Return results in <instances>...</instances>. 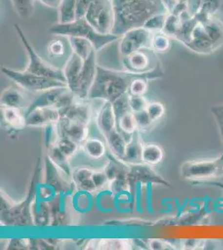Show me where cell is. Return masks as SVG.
<instances>
[{"label":"cell","instance_id":"cell-14","mask_svg":"<svg viewBox=\"0 0 223 250\" xmlns=\"http://www.w3.org/2000/svg\"><path fill=\"white\" fill-rule=\"evenodd\" d=\"M26 115L27 127H47L57 125L61 119L60 109L54 107L36 108L28 112Z\"/></svg>","mask_w":223,"mask_h":250},{"label":"cell","instance_id":"cell-29","mask_svg":"<svg viewBox=\"0 0 223 250\" xmlns=\"http://www.w3.org/2000/svg\"><path fill=\"white\" fill-rule=\"evenodd\" d=\"M47 149H48L47 156L50 159L52 162L59 168H61L62 171H64L69 176L72 177L73 171L71 169L70 165H69V159L62 154L56 144H54L53 146Z\"/></svg>","mask_w":223,"mask_h":250},{"label":"cell","instance_id":"cell-26","mask_svg":"<svg viewBox=\"0 0 223 250\" xmlns=\"http://www.w3.org/2000/svg\"><path fill=\"white\" fill-rule=\"evenodd\" d=\"M24 102V96L20 89L9 87L1 94L0 105L2 107H12V108H21Z\"/></svg>","mask_w":223,"mask_h":250},{"label":"cell","instance_id":"cell-28","mask_svg":"<svg viewBox=\"0 0 223 250\" xmlns=\"http://www.w3.org/2000/svg\"><path fill=\"white\" fill-rule=\"evenodd\" d=\"M70 43L72 51L78 54L82 60H87L94 50L90 41L79 37H67Z\"/></svg>","mask_w":223,"mask_h":250},{"label":"cell","instance_id":"cell-23","mask_svg":"<svg viewBox=\"0 0 223 250\" xmlns=\"http://www.w3.org/2000/svg\"><path fill=\"white\" fill-rule=\"evenodd\" d=\"M88 250H127L133 249V243L130 239H102L98 241L94 240L88 245Z\"/></svg>","mask_w":223,"mask_h":250},{"label":"cell","instance_id":"cell-43","mask_svg":"<svg viewBox=\"0 0 223 250\" xmlns=\"http://www.w3.org/2000/svg\"><path fill=\"white\" fill-rule=\"evenodd\" d=\"M109 225H126V226H150L153 225V223L149 221H146L143 219H127V220H117L109 223Z\"/></svg>","mask_w":223,"mask_h":250},{"label":"cell","instance_id":"cell-7","mask_svg":"<svg viewBox=\"0 0 223 250\" xmlns=\"http://www.w3.org/2000/svg\"><path fill=\"white\" fill-rule=\"evenodd\" d=\"M2 72L7 77L13 80L20 88L27 91L42 93L48 89L60 87H68L67 83L60 80L50 78L42 77L40 75L24 71H18L12 68L3 67Z\"/></svg>","mask_w":223,"mask_h":250},{"label":"cell","instance_id":"cell-40","mask_svg":"<svg viewBox=\"0 0 223 250\" xmlns=\"http://www.w3.org/2000/svg\"><path fill=\"white\" fill-rule=\"evenodd\" d=\"M93 180L98 190L107 187L110 183L109 179L107 178V174L105 173L103 170L94 171L93 174Z\"/></svg>","mask_w":223,"mask_h":250},{"label":"cell","instance_id":"cell-10","mask_svg":"<svg viewBox=\"0 0 223 250\" xmlns=\"http://www.w3.org/2000/svg\"><path fill=\"white\" fill-rule=\"evenodd\" d=\"M45 184L55 193L65 195L76 188L72 177L54 165L48 156L45 158Z\"/></svg>","mask_w":223,"mask_h":250},{"label":"cell","instance_id":"cell-38","mask_svg":"<svg viewBox=\"0 0 223 250\" xmlns=\"http://www.w3.org/2000/svg\"><path fill=\"white\" fill-rule=\"evenodd\" d=\"M148 104L149 102L145 99L144 96H135L128 94V104L133 113L146 110Z\"/></svg>","mask_w":223,"mask_h":250},{"label":"cell","instance_id":"cell-5","mask_svg":"<svg viewBox=\"0 0 223 250\" xmlns=\"http://www.w3.org/2000/svg\"><path fill=\"white\" fill-rule=\"evenodd\" d=\"M180 173L182 179L195 184L220 179L223 176V154L213 159L185 162L182 165Z\"/></svg>","mask_w":223,"mask_h":250},{"label":"cell","instance_id":"cell-8","mask_svg":"<svg viewBox=\"0 0 223 250\" xmlns=\"http://www.w3.org/2000/svg\"><path fill=\"white\" fill-rule=\"evenodd\" d=\"M84 18L99 34H112L114 25L112 0H94Z\"/></svg>","mask_w":223,"mask_h":250},{"label":"cell","instance_id":"cell-22","mask_svg":"<svg viewBox=\"0 0 223 250\" xmlns=\"http://www.w3.org/2000/svg\"><path fill=\"white\" fill-rule=\"evenodd\" d=\"M108 148L111 154L117 159L123 160L126 154V148H127V140L124 135L117 128L116 130L112 132L109 135L105 138Z\"/></svg>","mask_w":223,"mask_h":250},{"label":"cell","instance_id":"cell-12","mask_svg":"<svg viewBox=\"0 0 223 250\" xmlns=\"http://www.w3.org/2000/svg\"><path fill=\"white\" fill-rule=\"evenodd\" d=\"M155 54L156 52L152 48H142L125 57H122V62L125 70L138 74L146 73L156 67H153L152 64L153 60H155Z\"/></svg>","mask_w":223,"mask_h":250},{"label":"cell","instance_id":"cell-36","mask_svg":"<svg viewBox=\"0 0 223 250\" xmlns=\"http://www.w3.org/2000/svg\"><path fill=\"white\" fill-rule=\"evenodd\" d=\"M148 81L145 78H137L131 82L128 94L135 96H144L148 88Z\"/></svg>","mask_w":223,"mask_h":250},{"label":"cell","instance_id":"cell-2","mask_svg":"<svg viewBox=\"0 0 223 250\" xmlns=\"http://www.w3.org/2000/svg\"><path fill=\"white\" fill-rule=\"evenodd\" d=\"M112 4L114 12L112 34L119 38L129 30L143 27L153 15L168 12L166 6L147 0H112Z\"/></svg>","mask_w":223,"mask_h":250},{"label":"cell","instance_id":"cell-16","mask_svg":"<svg viewBox=\"0 0 223 250\" xmlns=\"http://www.w3.org/2000/svg\"><path fill=\"white\" fill-rule=\"evenodd\" d=\"M97 126L103 138L118 128V118L113 104L109 101H102L96 117Z\"/></svg>","mask_w":223,"mask_h":250},{"label":"cell","instance_id":"cell-42","mask_svg":"<svg viewBox=\"0 0 223 250\" xmlns=\"http://www.w3.org/2000/svg\"><path fill=\"white\" fill-rule=\"evenodd\" d=\"M94 0H76L77 20L84 18L88 8Z\"/></svg>","mask_w":223,"mask_h":250},{"label":"cell","instance_id":"cell-19","mask_svg":"<svg viewBox=\"0 0 223 250\" xmlns=\"http://www.w3.org/2000/svg\"><path fill=\"white\" fill-rule=\"evenodd\" d=\"M93 173L94 170L88 167H79L73 171L72 179L75 185V187L80 192L93 193L98 190L93 183Z\"/></svg>","mask_w":223,"mask_h":250},{"label":"cell","instance_id":"cell-17","mask_svg":"<svg viewBox=\"0 0 223 250\" xmlns=\"http://www.w3.org/2000/svg\"><path fill=\"white\" fill-rule=\"evenodd\" d=\"M83 62L84 60L82 58L79 57L78 54L72 51V54L66 61L64 68H62L68 88L74 94L77 91L79 76L82 72Z\"/></svg>","mask_w":223,"mask_h":250},{"label":"cell","instance_id":"cell-6","mask_svg":"<svg viewBox=\"0 0 223 250\" xmlns=\"http://www.w3.org/2000/svg\"><path fill=\"white\" fill-rule=\"evenodd\" d=\"M14 28L20 38L21 43H23V47L25 48L26 53L28 54V64L24 71L66 83L63 70L58 67L51 65L50 63L46 62L40 57L26 37L23 29L18 23L14 24Z\"/></svg>","mask_w":223,"mask_h":250},{"label":"cell","instance_id":"cell-1","mask_svg":"<svg viewBox=\"0 0 223 250\" xmlns=\"http://www.w3.org/2000/svg\"><path fill=\"white\" fill-rule=\"evenodd\" d=\"M164 72L161 63L158 62L155 68L146 73H133L123 70H113L98 66L96 80L91 88L88 100L109 101L112 104L128 94L131 82L137 78H145L148 80L163 77Z\"/></svg>","mask_w":223,"mask_h":250},{"label":"cell","instance_id":"cell-27","mask_svg":"<svg viewBox=\"0 0 223 250\" xmlns=\"http://www.w3.org/2000/svg\"><path fill=\"white\" fill-rule=\"evenodd\" d=\"M118 128L122 134L124 135L127 142L136 131L139 130L134 114L132 111H129L119 117L118 119Z\"/></svg>","mask_w":223,"mask_h":250},{"label":"cell","instance_id":"cell-11","mask_svg":"<svg viewBox=\"0 0 223 250\" xmlns=\"http://www.w3.org/2000/svg\"><path fill=\"white\" fill-rule=\"evenodd\" d=\"M128 180L130 183L131 188L134 187L139 184H151L171 187L170 183L160 175L153 166L146 165L144 163L129 165Z\"/></svg>","mask_w":223,"mask_h":250},{"label":"cell","instance_id":"cell-37","mask_svg":"<svg viewBox=\"0 0 223 250\" xmlns=\"http://www.w3.org/2000/svg\"><path fill=\"white\" fill-rule=\"evenodd\" d=\"M146 111H147L151 120L153 121V123H155L158 120H161L162 118L163 117L165 112H166V108H165L163 104H162L161 102L153 101V102H149Z\"/></svg>","mask_w":223,"mask_h":250},{"label":"cell","instance_id":"cell-15","mask_svg":"<svg viewBox=\"0 0 223 250\" xmlns=\"http://www.w3.org/2000/svg\"><path fill=\"white\" fill-rule=\"evenodd\" d=\"M56 126L60 136L68 137L79 145H82L88 138V124L82 121L60 119Z\"/></svg>","mask_w":223,"mask_h":250},{"label":"cell","instance_id":"cell-44","mask_svg":"<svg viewBox=\"0 0 223 250\" xmlns=\"http://www.w3.org/2000/svg\"><path fill=\"white\" fill-rule=\"evenodd\" d=\"M212 113L220 131L221 137L223 142V104L212 107Z\"/></svg>","mask_w":223,"mask_h":250},{"label":"cell","instance_id":"cell-31","mask_svg":"<svg viewBox=\"0 0 223 250\" xmlns=\"http://www.w3.org/2000/svg\"><path fill=\"white\" fill-rule=\"evenodd\" d=\"M60 39L51 40L48 45V54L53 59H60L65 55L68 51V48L70 46L69 41L65 42L62 40V36H60Z\"/></svg>","mask_w":223,"mask_h":250},{"label":"cell","instance_id":"cell-24","mask_svg":"<svg viewBox=\"0 0 223 250\" xmlns=\"http://www.w3.org/2000/svg\"><path fill=\"white\" fill-rule=\"evenodd\" d=\"M164 156L165 152L161 145L156 143H144L142 152V163L154 167L162 162Z\"/></svg>","mask_w":223,"mask_h":250},{"label":"cell","instance_id":"cell-4","mask_svg":"<svg viewBox=\"0 0 223 250\" xmlns=\"http://www.w3.org/2000/svg\"><path fill=\"white\" fill-rule=\"evenodd\" d=\"M49 32L57 36L79 37L88 40L97 52L100 51L105 46L110 44L120 38L113 34H101L93 29L85 20V18L75 20L69 23H60L52 26Z\"/></svg>","mask_w":223,"mask_h":250},{"label":"cell","instance_id":"cell-13","mask_svg":"<svg viewBox=\"0 0 223 250\" xmlns=\"http://www.w3.org/2000/svg\"><path fill=\"white\" fill-rule=\"evenodd\" d=\"M98 66L97 51L94 49L89 57L84 60L82 72L79 76L78 88L75 93V95L79 100H88V94L96 80Z\"/></svg>","mask_w":223,"mask_h":250},{"label":"cell","instance_id":"cell-47","mask_svg":"<svg viewBox=\"0 0 223 250\" xmlns=\"http://www.w3.org/2000/svg\"><path fill=\"white\" fill-rule=\"evenodd\" d=\"M162 1L167 8V11H174L178 3L181 2V0H162Z\"/></svg>","mask_w":223,"mask_h":250},{"label":"cell","instance_id":"cell-3","mask_svg":"<svg viewBox=\"0 0 223 250\" xmlns=\"http://www.w3.org/2000/svg\"><path fill=\"white\" fill-rule=\"evenodd\" d=\"M41 178V165L38 161L28 193L23 201L14 203L1 192V221L11 227H26L34 225L33 213L36 196L39 194V182Z\"/></svg>","mask_w":223,"mask_h":250},{"label":"cell","instance_id":"cell-35","mask_svg":"<svg viewBox=\"0 0 223 250\" xmlns=\"http://www.w3.org/2000/svg\"><path fill=\"white\" fill-rule=\"evenodd\" d=\"M167 13L153 15L144 23L143 28L151 32L162 31L167 21Z\"/></svg>","mask_w":223,"mask_h":250},{"label":"cell","instance_id":"cell-46","mask_svg":"<svg viewBox=\"0 0 223 250\" xmlns=\"http://www.w3.org/2000/svg\"><path fill=\"white\" fill-rule=\"evenodd\" d=\"M40 3L43 5L53 8V9H59L62 0H39Z\"/></svg>","mask_w":223,"mask_h":250},{"label":"cell","instance_id":"cell-34","mask_svg":"<svg viewBox=\"0 0 223 250\" xmlns=\"http://www.w3.org/2000/svg\"><path fill=\"white\" fill-rule=\"evenodd\" d=\"M170 43L168 35L163 31L153 32L151 48L156 53L167 51L169 48Z\"/></svg>","mask_w":223,"mask_h":250},{"label":"cell","instance_id":"cell-48","mask_svg":"<svg viewBox=\"0 0 223 250\" xmlns=\"http://www.w3.org/2000/svg\"><path fill=\"white\" fill-rule=\"evenodd\" d=\"M151 3H156V4H159V5H165L162 0H147Z\"/></svg>","mask_w":223,"mask_h":250},{"label":"cell","instance_id":"cell-41","mask_svg":"<svg viewBox=\"0 0 223 250\" xmlns=\"http://www.w3.org/2000/svg\"><path fill=\"white\" fill-rule=\"evenodd\" d=\"M147 246L150 250H176V246L164 239H150Z\"/></svg>","mask_w":223,"mask_h":250},{"label":"cell","instance_id":"cell-45","mask_svg":"<svg viewBox=\"0 0 223 250\" xmlns=\"http://www.w3.org/2000/svg\"><path fill=\"white\" fill-rule=\"evenodd\" d=\"M206 240L205 239H186L182 244L184 250H202L205 249Z\"/></svg>","mask_w":223,"mask_h":250},{"label":"cell","instance_id":"cell-21","mask_svg":"<svg viewBox=\"0 0 223 250\" xmlns=\"http://www.w3.org/2000/svg\"><path fill=\"white\" fill-rule=\"evenodd\" d=\"M144 143L142 141L140 131L137 130L127 142L123 162L127 165H135L142 163V152Z\"/></svg>","mask_w":223,"mask_h":250},{"label":"cell","instance_id":"cell-32","mask_svg":"<svg viewBox=\"0 0 223 250\" xmlns=\"http://www.w3.org/2000/svg\"><path fill=\"white\" fill-rule=\"evenodd\" d=\"M35 1L36 0H11L15 11L23 20L29 19L34 14Z\"/></svg>","mask_w":223,"mask_h":250},{"label":"cell","instance_id":"cell-33","mask_svg":"<svg viewBox=\"0 0 223 250\" xmlns=\"http://www.w3.org/2000/svg\"><path fill=\"white\" fill-rule=\"evenodd\" d=\"M55 144H56L57 146L59 147L62 154H64L69 159L75 155V154L79 150V146H80V145L75 142L74 140L66 136L59 137V139H58Z\"/></svg>","mask_w":223,"mask_h":250},{"label":"cell","instance_id":"cell-20","mask_svg":"<svg viewBox=\"0 0 223 250\" xmlns=\"http://www.w3.org/2000/svg\"><path fill=\"white\" fill-rule=\"evenodd\" d=\"M1 119L10 130L18 132L27 127L26 115L21 108L2 107L1 106Z\"/></svg>","mask_w":223,"mask_h":250},{"label":"cell","instance_id":"cell-25","mask_svg":"<svg viewBox=\"0 0 223 250\" xmlns=\"http://www.w3.org/2000/svg\"><path fill=\"white\" fill-rule=\"evenodd\" d=\"M82 145L85 154L91 159H102L107 154V147L105 143L95 137H88Z\"/></svg>","mask_w":223,"mask_h":250},{"label":"cell","instance_id":"cell-18","mask_svg":"<svg viewBox=\"0 0 223 250\" xmlns=\"http://www.w3.org/2000/svg\"><path fill=\"white\" fill-rule=\"evenodd\" d=\"M68 89L69 88L68 87H60V88H52V89H48L46 91L40 93V96H38L29 104L25 114L36 108H47V107L56 108L57 104L60 101V98L65 94Z\"/></svg>","mask_w":223,"mask_h":250},{"label":"cell","instance_id":"cell-30","mask_svg":"<svg viewBox=\"0 0 223 250\" xmlns=\"http://www.w3.org/2000/svg\"><path fill=\"white\" fill-rule=\"evenodd\" d=\"M59 10L60 23H69L77 20L76 0H62Z\"/></svg>","mask_w":223,"mask_h":250},{"label":"cell","instance_id":"cell-9","mask_svg":"<svg viewBox=\"0 0 223 250\" xmlns=\"http://www.w3.org/2000/svg\"><path fill=\"white\" fill-rule=\"evenodd\" d=\"M152 38L153 32L143 27L129 30L119 39V53L122 57H125L142 48H151Z\"/></svg>","mask_w":223,"mask_h":250},{"label":"cell","instance_id":"cell-39","mask_svg":"<svg viewBox=\"0 0 223 250\" xmlns=\"http://www.w3.org/2000/svg\"><path fill=\"white\" fill-rule=\"evenodd\" d=\"M133 114H134L136 123H137L139 131L147 130L154 124L150 119L146 110L133 113Z\"/></svg>","mask_w":223,"mask_h":250}]
</instances>
